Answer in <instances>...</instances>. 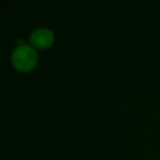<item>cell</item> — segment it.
<instances>
[{
    "mask_svg": "<svg viewBox=\"0 0 160 160\" xmlns=\"http://www.w3.org/2000/svg\"><path fill=\"white\" fill-rule=\"evenodd\" d=\"M36 60H38V54L35 49L29 45H20L14 49L12 54V62L19 70H30L35 66Z\"/></svg>",
    "mask_w": 160,
    "mask_h": 160,
    "instance_id": "1",
    "label": "cell"
},
{
    "mask_svg": "<svg viewBox=\"0 0 160 160\" xmlns=\"http://www.w3.org/2000/svg\"><path fill=\"white\" fill-rule=\"evenodd\" d=\"M30 40H31V43L34 46L40 47V48H45L53 43L54 35L48 29H38L32 33Z\"/></svg>",
    "mask_w": 160,
    "mask_h": 160,
    "instance_id": "2",
    "label": "cell"
}]
</instances>
